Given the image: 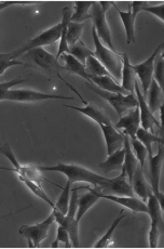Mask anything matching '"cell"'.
Here are the masks:
<instances>
[{
	"instance_id": "1",
	"label": "cell",
	"mask_w": 164,
	"mask_h": 249,
	"mask_svg": "<svg viewBox=\"0 0 164 249\" xmlns=\"http://www.w3.org/2000/svg\"><path fill=\"white\" fill-rule=\"evenodd\" d=\"M39 167L41 171L61 172V174L67 177V180L70 181L72 184L76 183V182H86V183L94 185V188H102V186L107 184L109 180L105 178V177L99 176L93 171L84 168V167H81L76 164H63V162H60V164L53 167Z\"/></svg>"
},
{
	"instance_id": "2",
	"label": "cell",
	"mask_w": 164,
	"mask_h": 249,
	"mask_svg": "<svg viewBox=\"0 0 164 249\" xmlns=\"http://www.w3.org/2000/svg\"><path fill=\"white\" fill-rule=\"evenodd\" d=\"M78 189H74L72 191L71 199L69 203L68 212L66 214H63L57 210H53V215H54L55 222L59 223V226L64 227L69 234V238L71 242L72 247L78 248L80 246L79 242V221L76 220V213L78 208Z\"/></svg>"
},
{
	"instance_id": "3",
	"label": "cell",
	"mask_w": 164,
	"mask_h": 249,
	"mask_svg": "<svg viewBox=\"0 0 164 249\" xmlns=\"http://www.w3.org/2000/svg\"><path fill=\"white\" fill-rule=\"evenodd\" d=\"M92 36L95 45L94 57L98 59L103 64L104 68L112 74L115 81L120 80L121 79L122 57L117 52L108 49L107 47H105L102 44V41L99 40L98 34H96L94 27H92Z\"/></svg>"
},
{
	"instance_id": "4",
	"label": "cell",
	"mask_w": 164,
	"mask_h": 249,
	"mask_svg": "<svg viewBox=\"0 0 164 249\" xmlns=\"http://www.w3.org/2000/svg\"><path fill=\"white\" fill-rule=\"evenodd\" d=\"M113 2H93L92 7L90 9V18L93 22V27L98 34V37L99 40L102 39L104 44L107 46L108 49L113 50L115 52V48L113 45V38L112 33H110L107 18H106V11L108 10V8L112 6Z\"/></svg>"
},
{
	"instance_id": "5",
	"label": "cell",
	"mask_w": 164,
	"mask_h": 249,
	"mask_svg": "<svg viewBox=\"0 0 164 249\" xmlns=\"http://www.w3.org/2000/svg\"><path fill=\"white\" fill-rule=\"evenodd\" d=\"M61 32H62V24L59 23L57 25L53 26L46 32L41 33L36 38L26 42L23 47L18 48L16 51L11 52V53H4L8 60H17V57L22 56L25 52L30 51L35 48H41L42 46H50L55 44V42L61 38Z\"/></svg>"
},
{
	"instance_id": "6",
	"label": "cell",
	"mask_w": 164,
	"mask_h": 249,
	"mask_svg": "<svg viewBox=\"0 0 164 249\" xmlns=\"http://www.w3.org/2000/svg\"><path fill=\"white\" fill-rule=\"evenodd\" d=\"M86 87L90 90H92L94 93L98 94L99 97H102L105 101H107L120 117L127 112L131 111V109L138 107L137 99L135 98L133 93H128V94H119V93H113V92H107V91H104L99 89L96 86H92L90 83H86Z\"/></svg>"
},
{
	"instance_id": "7",
	"label": "cell",
	"mask_w": 164,
	"mask_h": 249,
	"mask_svg": "<svg viewBox=\"0 0 164 249\" xmlns=\"http://www.w3.org/2000/svg\"><path fill=\"white\" fill-rule=\"evenodd\" d=\"M0 153L6 156L7 159L11 161V164L14 166V168L9 169V170L16 172L18 177L32 180L38 184H41L42 180L45 181V178H43L39 167L35 165H21L20 162L17 161V160L16 159V155H14V153L11 150V146L9 145V143H4L3 145L0 146Z\"/></svg>"
},
{
	"instance_id": "8",
	"label": "cell",
	"mask_w": 164,
	"mask_h": 249,
	"mask_svg": "<svg viewBox=\"0 0 164 249\" xmlns=\"http://www.w3.org/2000/svg\"><path fill=\"white\" fill-rule=\"evenodd\" d=\"M55 221L54 215L51 213L49 217L46 220H43V222L33 224V226H27V224H24L20 229V235L24 238L27 239L28 245L30 247H39L40 243L46 239L48 236V233H49V230L53 222Z\"/></svg>"
},
{
	"instance_id": "9",
	"label": "cell",
	"mask_w": 164,
	"mask_h": 249,
	"mask_svg": "<svg viewBox=\"0 0 164 249\" xmlns=\"http://www.w3.org/2000/svg\"><path fill=\"white\" fill-rule=\"evenodd\" d=\"M50 99H61V100H76L72 97H65V95H57V94H49V93H42L39 91H33V90H8L6 94H4L3 100H8V101H14L20 103H36L43 100H50Z\"/></svg>"
},
{
	"instance_id": "10",
	"label": "cell",
	"mask_w": 164,
	"mask_h": 249,
	"mask_svg": "<svg viewBox=\"0 0 164 249\" xmlns=\"http://www.w3.org/2000/svg\"><path fill=\"white\" fill-rule=\"evenodd\" d=\"M147 208H148V214L151 219V227L150 231H149V245L151 248L158 247L159 237H160V231H159V226L161 228L163 227V218H162V212L161 205L159 203L158 198L151 194L148 197Z\"/></svg>"
},
{
	"instance_id": "11",
	"label": "cell",
	"mask_w": 164,
	"mask_h": 249,
	"mask_svg": "<svg viewBox=\"0 0 164 249\" xmlns=\"http://www.w3.org/2000/svg\"><path fill=\"white\" fill-rule=\"evenodd\" d=\"M163 44L157 47V49L154 50L153 53L148 57L146 61H144L143 63L137 65H132V70L135 75H137V77L141 80L142 88H143V95L146 98L147 91L149 89L151 81L153 79V70H154V62H156L157 56L160 54L162 50Z\"/></svg>"
},
{
	"instance_id": "12",
	"label": "cell",
	"mask_w": 164,
	"mask_h": 249,
	"mask_svg": "<svg viewBox=\"0 0 164 249\" xmlns=\"http://www.w3.org/2000/svg\"><path fill=\"white\" fill-rule=\"evenodd\" d=\"M164 160V151L162 143H159V152L157 155H152L149 157V172H150V183L153 195L158 198L161 208L164 209L163 206V194L160 192V176Z\"/></svg>"
},
{
	"instance_id": "13",
	"label": "cell",
	"mask_w": 164,
	"mask_h": 249,
	"mask_svg": "<svg viewBox=\"0 0 164 249\" xmlns=\"http://www.w3.org/2000/svg\"><path fill=\"white\" fill-rule=\"evenodd\" d=\"M22 56L30 60L36 68L41 69L46 73H51V71L59 69V65H57L59 63H57L55 56H53L42 48H35V49L25 52Z\"/></svg>"
},
{
	"instance_id": "14",
	"label": "cell",
	"mask_w": 164,
	"mask_h": 249,
	"mask_svg": "<svg viewBox=\"0 0 164 249\" xmlns=\"http://www.w3.org/2000/svg\"><path fill=\"white\" fill-rule=\"evenodd\" d=\"M147 2L143 1H134L129 4V10L127 12H123L119 10L117 8V11L119 13L120 18L123 22L125 35H127V44H134L135 42V18H136L137 13L142 10V9L146 6Z\"/></svg>"
},
{
	"instance_id": "15",
	"label": "cell",
	"mask_w": 164,
	"mask_h": 249,
	"mask_svg": "<svg viewBox=\"0 0 164 249\" xmlns=\"http://www.w3.org/2000/svg\"><path fill=\"white\" fill-rule=\"evenodd\" d=\"M95 190L103 194H115L120 196H135L132 186L127 182V172L124 167L121 169V175L117 178L109 179L107 184L102 188H95Z\"/></svg>"
},
{
	"instance_id": "16",
	"label": "cell",
	"mask_w": 164,
	"mask_h": 249,
	"mask_svg": "<svg viewBox=\"0 0 164 249\" xmlns=\"http://www.w3.org/2000/svg\"><path fill=\"white\" fill-rule=\"evenodd\" d=\"M88 190L98 195L99 198L112 200V202H114V203H117L119 205L123 206V207L129 208L130 210H132V212L135 213H148L147 205L145 204V202H143L142 199L135 197V196H120V195H112V194H103V193L98 192L95 189L88 188Z\"/></svg>"
},
{
	"instance_id": "17",
	"label": "cell",
	"mask_w": 164,
	"mask_h": 249,
	"mask_svg": "<svg viewBox=\"0 0 164 249\" xmlns=\"http://www.w3.org/2000/svg\"><path fill=\"white\" fill-rule=\"evenodd\" d=\"M134 91H135V93H136V97H137L136 99H137V102H138L139 116H141L142 128L146 129V130H153L154 124H157V126L160 127L161 126L160 123L157 121L156 117L153 116V114L150 112V109H149V107H148L146 98L144 97L141 89H139L137 80L135 81Z\"/></svg>"
},
{
	"instance_id": "18",
	"label": "cell",
	"mask_w": 164,
	"mask_h": 249,
	"mask_svg": "<svg viewBox=\"0 0 164 249\" xmlns=\"http://www.w3.org/2000/svg\"><path fill=\"white\" fill-rule=\"evenodd\" d=\"M139 126H141V116H139V107H136L120 118V121L115 124V128L118 130L122 129L123 135L129 136L130 139H135Z\"/></svg>"
},
{
	"instance_id": "19",
	"label": "cell",
	"mask_w": 164,
	"mask_h": 249,
	"mask_svg": "<svg viewBox=\"0 0 164 249\" xmlns=\"http://www.w3.org/2000/svg\"><path fill=\"white\" fill-rule=\"evenodd\" d=\"M102 129L103 135L106 141V145H107V154L110 155L113 154L119 148L123 147L124 143V137L123 133L119 132L117 129H115L113 124H98Z\"/></svg>"
},
{
	"instance_id": "20",
	"label": "cell",
	"mask_w": 164,
	"mask_h": 249,
	"mask_svg": "<svg viewBox=\"0 0 164 249\" xmlns=\"http://www.w3.org/2000/svg\"><path fill=\"white\" fill-rule=\"evenodd\" d=\"M131 186L134 194H136L143 202H147L149 196L153 194L151 188L147 183L146 178H145L144 170L141 165H138L137 168L134 171V175L131 181Z\"/></svg>"
},
{
	"instance_id": "21",
	"label": "cell",
	"mask_w": 164,
	"mask_h": 249,
	"mask_svg": "<svg viewBox=\"0 0 164 249\" xmlns=\"http://www.w3.org/2000/svg\"><path fill=\"white\" fill-rule=\"evenodd\" d=\"M64 107L82 113L83 115H85V116H88L89 118L92 119V121H94L95 123H98V124H113L109 117L98 107V105L86 102L84 107H70V105H64Z\"/></svg>"
},
{
	"instance_id": "22",
	"label": "cell",
	"mask_w": 164,
	"mask_h": 249,
	"mask_svg": "<svg viewBox=\"0 0 164 249\" xmlns=\"http://www.w3.org/2000/svg\"><path fill=\"white\" fill-rule=\"evenodd\" d=\"M90 83H93L96 87L102 89L104 91H107V92H113V93H119V94H128L127 91H125L121 86L117 84V81L115 80L112 76H91L89 75Z\"/></svg>"
},
{
	"instance_id": "23",
	"label": "cell",
	"mask_w": 164,
	"mask_h": 249,
	"mask_svg": "<svg viewBox=\"0 0 164 249\" xmlns=\"http://www.w3.org/2000/svg\"><path fill=\"white\" fill-rule=\"evenodd\" d=\"M148 95V107L150 112L153 114L158 111H161V107L163 105L164 97H163V89L157 84V81L152 79L149 89L147 91L146 98Z\"/></svg>"
},
{
	"instance_id": "24",
	"label": "cell",
	"mask_w": 164,
	"mask_h": 249,
	"mask_svg": "<svg viewBox=\"0 0 164 249\" xmlns=\"http://www.w3.org/2000/svg\"><path fill=\"white\" fill-rule=\"evenodd\" d=\"M123 137H124V143H123L124 162H123V167L125 169V172H127V177L130 179V184H131L134 171H135V169L137 168L139 162H138L137 159L135 157L134 153H133V150L131 147V143H130V137L127 136V135H123Z\"/></svg>"
},
{
	"instance_id": "25",
	"label": "cell",
	"mask_w": 164,
	"mask_h": 249,
	"mask_svg": "<svg viewBox=\"0 0 164 249\" xmlns=\"http://www.w3.org/2000/svg\"><path fill=\"white\" fill-rule=\"evenodd\" d=\"M124 162V147L119 148L113 154L108 155V159L100 162L99 168L104 171V174H109L112 171H121Z\"/></svg>"
},
{
	"instance_id": "26",
	"label": "cell",
	"mask_w": 164,
	"mask_h": 249,
	"mask_svg": "<svg viewBox=\"0 0 164 249\" xmlns=\"http://www.w3.org/2000/svg\"><path fill=\"white\" fill-rule=\"evenodd\" d=\"M122 86L121 87L127 91L128 93H133L134 85H135V74L132 70L131 63H130V57L127 53H122Z\"/></svg>"
},
{
	"instance_id": "27",
	"label": "cell",
	"mask_w": 164,
	"mask_h": 249,
	"mask_svg": "<svg viewBox=\"0 0 164 249\" xmlns=\"http://www.w3.org/2000/svg\"><path fill=\"white\" fill-rule=\"evenodd\" d=\"M71 18V12L69 8H64L63 9V18H62V32H61V41L59 46V50H57V54L55 56L56 60H59L61 55L65 53H68L69 52V47L66 42V35H67V26H68V23Z\"/></svg>"
},
{
	"instance_id": "28",
	"label": "cell",
	"mask_w": 164,
	"mask_h": 249,
	"mask_svg": "<svg viewBox=\"0 0 164 249\" xmlns=\"http://www.w3.org/2000/svg\"><path fill=\"white\" fill-rule=\"evenodd\" d=\"M99 197L93 192L89 191V193H85L83 195H80L78 197V208H77L76 213V220L77 221H80L81 218L83 217L85 213L92 207L95 203H98Z\"/></svg>"
},
{
	"instance_id": "29",
	"label": "cell",
	"mask_w": 164,
	"mask_h": 249,
	"mask_svg": "<svg viewBox=\"0 0 164 249\" xmlns=\"http://www.w3.org/2000/svg\"><path fill=\"white\" fill-rule=\"evenodd\" d=\"M64 61H65L64 69L68 71V73L74 74V75H78V76H80V77L84 78L86 81H89L90 83V78H89L88 73H86L85 65L80 63L78 60L75 59L74 56L68 54V53L64 55Z\"/></svg>"
},
{
	"instance_id": "30",
	"label": "cell",
	"mask_w": 164,
	"mask_h": 249,
	"mask_svg": "<svg viewBox=\"0 0 164 249\" xmlns=\"http://www.w3.org/2000/svg\"><path fill=\"white\" fill-rule=\"evenodd\" d=\"M135 138H136L139 142H142L143 145L146 147L147 153H148V159L153 155L152 154V143H156V142L162 143V138L154 136L153 133L149 132V130H146V129H144V128L137 129Z\"/></svg>"
},
{
	"instance_id": "31",
	"label": "cell",
	"mask_w": 164,
	"mask_h": 249,
	"mask_svg": "<svg viewBox=\"0 0 164 249\" xmlns=\"http://www.w3.org/2000/svg\"><path fill=\"white\" fill-rule=\"evenodd\" d=\"M93 1H77L75 2V12L71 14L70 22L81 23L90 18V9L92 7Z\"/></svg>"
},
{
	"instance_id": "32",
	"label": "cell",
	"mask_w": 164,
	"mask_h": 249,
	"mask_svg": "<svg viewBox=\"0 0 164 249\" xmlns=\"http://www.w3.org/2000/svg\"><path fill=\"white\" fill-rule=\"evenodd\" d=\"M85 70L88 75L91 76H98V77H100V76H112V74L104 68L103 64L98 59H95L93 55H90L86 59Z\"/></svg>"
},
{
	"instance_id": "33",
	"label": "cell",
	"mask_w": 164,
	"mask_h": 249,
	"mask_svg": "<svg viewBox=\"0 0 164 249\" xmlns=\"http://www.w3.org/2000/svg\"><path fill=\"white\" fill-rule=\"evenodd\" d=\"M18 179H20L23 183L25 184L27 188L37 196V197H39L40 199L43 200V202L48 203V205H49L52 209L55 208V203L53 202V200L49 197V196H48V194L45 192V191H43V189L41 188V184H38V183H36V182H33L32 180L22 178V177H18Z\"/></svg>"
},
{
	"instance_id": "34",
	"label": "cell",
	"mask_w": 164,
	"mask_h": 249,
	"mask_svg": "<svg viewBox=\"0 0 164 249\" xmlns=\"http://www.w3.org/2000/svg\"><path fill=\"white\" fill-rule=\"evenodd\" d=\"M68 54L72 55L75 59L78 60L80 63L85 65V61H86V59H88V56H90V55L94 56V52L91 51L89 48L83 44V42L79 40L74 46L69 47Z\"/></svg>"
},
{
	"instance_id": "35",
	"label": "cell",
	"mask_w": 164,
	"mask_h": 249,
	"mask_svg": "<svg viewBox=\"0 0 164 249\" xmlns=\"http://www.w3.org/2000/svg\"><path fill=\"white\" fill-rule=\"evenodd\" d=\"M84 25L83 23H76V22H70L68 23V26H67V35H66V42L68 47L74 46L80 40L82 32H83Z\"/></svg>"
},
{
	"instance_id": "36",
	"label": "cell",
	"mask_w": 164,
	"mask_h": 249,
	"mask_svg": "<svg viewBox=\"0 0 164 249\" xmlns=\"http://www.w3.org/2000/svg\"><path fill=\"white\" fill-rule=\"evenodd\" d=\"M125 218V214L123 213V210H121V213H120L119 217L115 220V221L113 222L112 227L109 228V230L107 231V233L105 234V235L99 239V241L95 244L94 247L95 248H107V247H110V245H112V238H113V234L115 232V230L117 229V227L119 226V223L121 222V220Z\"/></svg>"
},
{
	"instance_id": "37",
	"label": "cell",
	"mask_w": 164,
	"mask_h": 249,
	"mask_svg": "<svg viewBox=\"0 0 164 249\" xmlns=\"http://www.w3.org/2000/svg\"><path fill=\"white\" fill-rule=\"evenodd\" d=\"M71 185H72L71 182L67 180L65 188H63L61 196L59 197V200L55 203V208L53 210H57V212H60L63 214H66L67 212H68L69 195H70Z\"/></svg>"
},
{
	"instance_id": "38",
	"label": "cell",
	"mask_w": 164,
	"mask_h": 249,
	"mask_svg": "<svg viewBox=\"0 0 164 249\" xmlns=\"http://www.w3.org/2000/svg\"><path fill=\"white\" fill-rule=\"evenodd\" d=\"M130 143L133 147V153L135 157H136L139 165H141L142 168H144L145 164H146V160L148 157V153L146 147L143 145L142 142H139L136 138L135 139H130Z\"/></svg>"
},
{
	"instance_id": "39",
	"label": "cell",
	"mask_w": 164,
	"mask_h": 249,
	"mask_svg": "<svg viewBox=\"0 0 164 249\" xmlns=\"http://www.w3.org/2000/svg\"><path fill=\"white\" fill-rule=\"evenodd\" d=\"M153 77L157 84L163 89V80H164V60L163 54L160 53L154 62V70H153Z\"/></svg>"
},
{
	"instance_id": "40",
	"label": "cell",
	"mask_w": 164,
	"mask_h": 249,
	"mask_svg": "<svg viewBox=\"0 0 164 249\" xmlns=\"http://www.w3.org/2000/svg\"><path fill=\"white\" fill-rule=\"evenodd\" d=\"M59 243H64L65 244V247L66 248H70L72 247L71 243H70V238H69V234L68 231L64 228L60 226L59 229H57V233H56V239L55 242L52 243V247L53 248H56L59 247Z\"/></svg>"
},
{
	"instance_id": "41",
	"label": "cell",
	"mask_w": 164,
	"mask_h": 249,
	"mask_svg": "<svg viewBox=\"0 0 164 249\" xmlns=\"http://www.w3.org/2000/svg\"><path fill=\"white\" fill-rule=\"evenodd\" d=\"M14 65H24V63L18 60H8L4 53H0V76L6 71L7 69Z\"/></svg>"
},
{
	"instance_id": "42",
	"label": "cell",
	"mask_w": 164,
	"mask_h": 249,
	"mask_svg": "<svg viewBox=\"0 0 164 249\" xmlns=\"http://www.w3.org/2000/svg\"><path fill=\"white\" fill-rule=\"evenodd\" d=\"M24 81H27V80L13 79V80H10V81H7V83L0 84V101H2L4 94H6V92H7L8 90H10L12 87H14V86L20 85V84L24 83Z\"/></svg>"
},
{
	"instance_id": "43",
	"label": "cell",
	"mask_w": 164,
	"mask_h": 249,
	"mask_svg": "<svg viewBox=\"0 0 164 249\" xmlns=\"http://www.w3.org/2000/svg\"><path fill=\"white\" fill-rule=\"evenodd\" d=\"M163 8H164L163 3H161L160 6H158V7H144V8L142 9V10L147 11V12H150V13L154 14V16L160 18L161 21H163V20H164V17H163Z\"/></svg>"
},
{
	"instance_id": "44",
	"label": "cell",
	"mask_w": 164,
	"mask_h": 249,
	"mask_svg": "<svg viewBox=\"0 0 164 249\" xmlns=\"http://www.w3.org/2000/svg\"><path fill=\"white\" fill-rule=\"evenodd\" d=\"M18 2L16 1H6V2H0V10H3V9H6L8 7H11L13 4H16Z\"/></svg>"
}]
</instances>
